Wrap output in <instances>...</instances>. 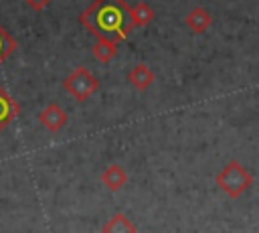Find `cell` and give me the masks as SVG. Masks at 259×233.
Instances as JSON below:
<instances>
[{"label": "cell", "instance_id": "cell-11", "mask_svg": "<svg viewBox=\"0 0 259 233\" xmlns=\"http://www.w3.org/2000/svg\"><path fill=\"white\" fill-rule=\"evenodd\" d=\"M93 55H95V59L99 63H109L117 55V43H111V41H95Z\"/></svg>", "mask_w": 259, "mask_h": 233}, {"label": "cell", "instance_id": "cell-5", "mask_svg": "<svg viewBox=\"0 0 259 233\" xmlns=\"http://www.w3.org/2000/svg\"><path fill=\"white\" fill-rule=\"evenodd\" d=\"M127 81H130V85H132L134 89L146 91V89L154 83V73H152V69H150L146 63H138V65H134V67L130 69Z\"/></svg>", "mask_w": 259, "mask_h": 233}, {"label": "cell", "instance_id": "cell-1", "mask_svg": "<svg viewBox=\"0 0 259 233\" xmlns=\"http://www.w3.org/2000/svg\"><path fill=\"white\" fill-rule=\"evenodd\" d=\"M79 22L97 41H123L134 28L130 4L125 0H93L81 14Z\"/></svg>", "mask_w": 259, "mask_h": 233}, {"label": "cell", "instance_id": "cell-13", "mask_svg": "<svg viewBox=\"0 0 259 233\" xmlns=\"http://www.w3.org/2000/svg\"><path fill=\"white\" fill-rule=\"evenodd\" d=\"M26 4H28L32 10H38V12H40V10H45V8L51 4V0H26Z\"/></svg>", "mask_w": 259, "mask_h": 233}, {"label": "cell", "instance_id": "cell-12", "mask_svg": "<svg viewBox=\"0 0 259 233\" xmlns=\"http://www.w3.org/2000/svg\"><path fill=\"white\" fill-rule=\"evenodd\" d=\"M14 51H16V41H14V36L0 24V65H2Z\"/></svg>", "mask_w": 259, "mask_h": 233}, {"label": "cell", "instance_id": "cell-6", "mask_svg": "<svg viewBox=\"0 0 259 233\" xmlns=\"http://www.w3.org/2000/svg\"><path fill=\"white\" fill-rule=\"evenodd\" d=\"M20 113V105L12 99V95L0 85V132Z\"/></svg>", "mask_w": 259, "mask_h": 233}, {"label": "cell", "instance_id": "cell-8", "mask_svg": "<svg viewBox=\"0 0 259 233\" xmlns=\"http://www.w3.org/2000/svg\"><path fill=\"white\" fill-rule=\"evenodd\" d=\"M101 182H103L109 190H119V188L127 182V174H125V170H123L119 164H111V166H107V168L103 170Z\"/></svg>", "mask_w": 259, "mask_h": 233}, {"label": "cell", "instance_id": "cell-3", "mask_svg": "<svg viewBox=\"0 0 259 233\" xmlns=\"http://www.w3.org/2000/svg\"><path fill=\"white\" fill-rule=\"evenodd\" d=\"M65 91L75 99V101H85L89 99L97 89H99V81L93 73H89L85 67H75L63 81Z\"/></svg>", "mask_w": 259, "mask_h": 233}, {"label": "cell", "instance_id": "cell-2", "mask_svg": "<svg viewBox=\"0 0 259 233\" xmlns=\"http://www.w3.org/2000/svg\"><path fill=\"white\" fill-rule=\"evenodd\" d=\"M217 186L229 197V199H239L251 184H253V174L237 160L229 162L219 174H217Z\"/></svg>", "mask_w": 259, "mask_h": 233}, {"label": "cell", "instance_id": "cell-10", "mask_svg": "<svg viewBox=\"0 0 259 233\" xmlns=\"http://www.w3.org/2000/svg\"><path fill=\"white\" fill-rule=\"evenodd\" d=\"M130 12H132V20L136 26H148L154 20V10L150 8L148 2H138L130 6Z\"/></svg>", "mask_w": 259, "mask_h": 233}, {"label": "cell", "instance_id": "cell-7", "mask_svg": "<svg viewBox=\"0 0 259 233\" xmlns=\"http://www.w3.org/2000/svg\"><path fill=\"white\" fill-rule=\"evenodd\" d=\"M186 26L194 32V34H200V32H204L210 24H212V16L208 14V10H204V8H200V6H196V8H192L188 14H186Z\"/></svg>", "mask_w": 259, "mask_h": 233}, {"label": "cell", "instance_id": "cell-4", "mask_svg": "<svg viewBox=\"0 0 259 233\" xmlns=\"http://www.w3.org/2000/svg\"><path fill=\"white\" fill-rule=\"evenodd\" d=\"M69 115L67 111L59 105V103H49L40 113H38V122L42 128H47L49 132H59L65 124H67Z\"/></svg>", "mask_w": 259, "mask_h": 233}, {"label": "cell", "instance_id": "cell-9", "mask_svg": "<svg viewBox=\"0 0 259 233\" xmlns=\"http://www.w3.org/2000/svg\"><path fill=\"white\" fill-rule=\"evenodd\" d=\"M101 233H138V227L121 213L111 215V219L101 227Z\"/></svg>", "mask_w": 259, "mask_h": 233}]
</instances>
